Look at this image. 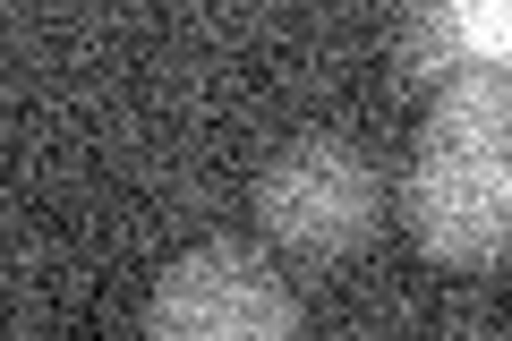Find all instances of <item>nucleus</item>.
<instances>
[{"instance_id":"1","label":"nucleus","mask_w":512,"mask_h":341,"mask_svg":"<svg viewBox=\"0 0 512 341\" xmlns=\"http://www.w3.org/2000/svg\"><path fill=\"white\" fill-rule=\"evenodd\" d=\"M402 222L444 265H495L512 248V60H470L436 86L402 180Z\"/></svg>"},{"instance_id":"2","label":"nucleus","mask_w":512,"mask_h":341,"mask_svg":"<svg viewBox=\"0 0 512 341\" xmlns=\"http://www.w3.org/2000/svg\"><path fill=\"white\" fill-rule=\"evenodd\" d=\"M299 299L274 265L239 239L180 248L154 273L146 299V341H299Z\"/></svg>"},{"instance_id":"3","label":"nucleus","mask_w":512,"mask_h":341,"mask_svg":"<svg viewBox=\"0 0 512 341\" xmlns=\"http://www.w3.org/2000/svg\"><path fill=\"white\" fill-rule=\"evenodd\" d=\"M384 214V188H376V162L342 137H299L265 162L256 180V222L265 239L291 256H350L376 239Z\"/></svg>"}]
</instances>
